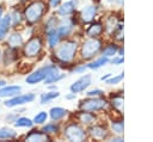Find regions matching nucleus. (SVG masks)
I'll list each match as a JSON object with an SVG mask.
<instances>
[{"label": "nucleus", "mask_w": 153, "mask_h": 142, "mask_svg": "<svg viewBox=\"0 0 153 142\" xmlns=\"http://www.w3.org/2000/svg\"><path fill=\"white\" fill-rule=\"evenodd\" d=\"M6 119H7L10 123H13V122L17 119V113H11L10 116H7V117H6Z\"/></svg>", "instance_id": "43"}, {"label": "nucleus", "mask_w": 153, "mask_h": 142, "mask_svg": "<svg viewBox=\"0 0 153 142\" xmlns=\"http://www.w3.org/2000/svg\"><path fill=\"white\" fill-rule=\"evenodd\" d=\"M109 104L111 105V107H114L115 110H117L118 112L123 111V106H124V98L123 94L121 92H116L114 94L110 95V100Z\"/></svg>", "instance_id": "15"}, {"label": "nucleus", "mask_w": 153, "mask_h": 142, "mask_svg": "<svg viewBox=\"0 0 153 142\" xmlns=\"http://www.w3.org/2000/svg\"><path fill=\"white\" fill-rule=\"evenodd\" d=\"M1 16H2V7L0 6V19H1Z\"/></svg>", "instance_id": "47"}, {"label": "nucleus", "mask_w": 153, "mask_h": 142, "mask_svg": "<svg viewBox=\"0 0 153 142\" xmlns=\"http://www.w3.org/2000/svg\"><path fill=\"white\" fill-rule=\"evenodd\" d=\"M0 58H1V51H0Z\"/></svg>", "instance_id": "49"}, {"label": "nucleus", "mask_w": 153, "mask_h": 142, "mask_svg": "<svg viewBox=\"0 0 153 142\" xmlns=\"http://www.w3.org/2000/svg\"><path fill=\"white\" fill-rule=\"evenodd\" d=\"M110 62L115 66H120L124 62V56H121V55H115L114 57L110 58Z\"/></svg>", "instance_id": "38"}, {"label": "nucleus", "mask_w": 153, "mask_h": 142, "mask_svg": "<svg viewBox=\"0 0 153 142\" xmlns=\"http://www.w3.org/2000/svg\"><path fill=\"white\" fill-rule=\"evenodd\" d=\"M35 100V94L33 93H26V94H17L13 95L11 99L5 101V106L7 107H14V106H20L27 103H31Z\"/></svg>", "instance_id": "10"}, {"label": "nucleus", "mask_w": 153, "mask_h": 142, "mask_svg": "<svg viewBox=\"0 0 153 142\" xmlns=\"http://www.w3.org/2000/svg\"><path fill=\"white\" fill-rule=\"evenodd\" d=\"M78 7V1L76 0H68L66 2H62L57 6V14L61 17L66 16H72Z\"/></svg>", "instance_id": "13"}, {"label": "nucleus", "mask_w": 153, "mask_h": 142, "mask_svg": "<svg viewBox=\"0 0 153 142\" xmlns=\"http://www.w3.org/2000/svg\"><path fill=\"white\" fill-rule=\"evenodd\" d=\"M102 48H103V41L99 39V37H88L81 44L80 56L85 61H91L98 54H100Z\"/></svg>", "instance_id": "2"}, {"label": "nucleus", "mask_w": 153, "mask_h": 142, "mask_svg": "<svg viewBox=\"0 0 153 142\" xmlns=\"http://www.w3.org/2000/svg\"><path fill=\"white\" fill-rule=\"evenodd\" d=\"M47 42H48L49 48H51V49H54L55 47L59 45V43L61 42V37H60V35L57 33L56 30L47 32Z\"/></svg>", "instance_id": "25"}, {"label": "nucleus", "mask_w": 153, "mask_h": 142, "mask_svg": "<svg viewBox=\"0 0 153 142\" xmlns=\"http://www.w3.org/2000/svg\"><path fill=\"white\" fill-rule=\"evenodd\" d=\"M121 19H118L115 14H110V16H108L106 18H105V21H104V31L108 33V35H112V32L115 31V29H116V26H117V24H118V21H120Z\"/></svg>", "instance_id": "17"}, {"label": "nucleus", "mask_w": 153, "mask_h": 142, "mask_svg": "<svg viewBox=\"0 0 153 142\" xmlns=\"http://www.w3.org/2000/svg\"><path fill=\"white\" fill-rule=\"evenodd\" d=\"M118 44L116 42H110L108 43L106 45H104L100 50V55L102 56H105L108 58H111L114 57L115 55H117V51H118Z\"/></svg>", "instance_id": "19"}, {"label": "nucleus", "mask_w": 153, "mask_h": 142, "mask_svg": "<svg viewBox=\"0 0 153 142\" xmlns=\"http://www.w3.org/2000/svg\"><path fill=\"white\" fill-rule=\"evenodd\" d=\"M108 4H115L117 5L118 7H122L123 6V0H105Z\"/></svg>", "instance_id": "40"}, {"label": "nucleus", "mask_w": 153, "mask_h": 142, "mask_svg": "<svg viewBox=\"0 0 153 142\" xmlns=\"http://www.w3.org/2000/svg\"><path fill=\"white\" fill-rule=\"evenodd\" d=\"M42 47H43V43H42V39L37 36H33L32 38H30L26 44L24 45V55L26 57H35V56H38L41 50H42Z\"/></svg>", "instance_id": "8"}, {"label": "nucleus", "mask_w": 153, "mask_h": 142, "mask_svg": "<svg viewBox=\"0 0 153 142\" xmlns=\"http://www.w3.org/2000/svg\"><path fill=\"white\" fill-rule=\"evenodd\" d=\"M42 131L47 135H50V134H57L60 131V125L56 124V123H48L45 125H43L42 128Z\"/></svg>", "instance_id": "32"}, {"label": "nucleus", "mask_w": 153, "mask_h": 142, "mask_svg": "<svg viewBox=\"0 0 153 142\" xmlns=\"http://www.w3.org/2000/svg\"><path fill=\"white\" fill-rule=\"evenodd\" d=\"M16 136H17V132L12 129H8V128H1L0 129V140L14 138Z\"/></svg>", "instance_id": "33"}, {"label": "nucleus", "mask_w": 153, "mask_h": 142, "mask_svg": "<svg viewBox=\"0 0 153 142\" xmlns=\"http://www.w3.org/2000/svg\"><path fill=\"white\" fill-rule=\"evenodd\" d=\"M20 91H22V87L20 86H5V87L0 88V98L17 95Z\"/></svg>", "instance_id": "24"}, {"label": "nucleus", "mask_w": 153, "mask_h": 142, "mask_svg": "<svg viewBox=\"0 0 153 142\" xmlns=\"http://www.w3.org/2000/svg\"><path fill=\"white\" fill-rule=\"evenodd\" d=\"M110 131L114 135H120L123 136L124 132V123L123 119H114L110 122Z\"/></svg>", "instance_id": "22"}, {"label": "nucleus", "mask_w": 153, "mask_h": 142, "mask_svg": "<svg viewBox=\"0 0 153 142\" xmlns=\"http://www.w3.org/2000/svg\"><path fill=\"white\" fill-rule=\"evenodd\" d=\"M88 134L94 140H105L109 137V130L102 124H92L88 129Z\"/></svg>", "instance_id": "12"}, {"label": "nucleus", "mask_w": 153, "mask_h": 142, "mask_svg": "<svg viewBox=\"0 0 153 142\" xmlns=\"http://www.w3.org/2000/svg\"><path fill=\"white\" fill-rule=\"evenodd\" d=\"M57 24H59V18H57L56 16H50V17H48V19H47V21H45V24H44L45 32L56 30Z\"/></svg>", "instance_id": "29"}, {"label": "nucleus", "mask_w": 153, "mask_h": 142, "mask_svg": "<svg viewBox=\"0 0 153 142\" xmlns=\"http://www.w3.org/2000/svg\"><path fill=\"white\" fill-rule=\"evenodd\" d=\"M74 26H75L74 19L72 17H69V16H66V17H62L61 19H59V24H57L56 31L60 35L61 39L68 37L72 33V31L74 30Z\"/></svg>", "instance_id": "7"}, {"label": "nucleus", "mask_w": 153, "mask_h": 142, "mask_svg": "<svg viewBox=\"0 0 153 142\" xmlns=\"http://www.w3.org/2000/svg\"><path fill=\"white\" fill-rule=\"evenodd\" d=\"M59 97H60V92L57 89H51L49 92L42 93L39 97V101H41V104H47V103H49V101H51Z\"/></svg>", "instance_id": "26"}, {"label": "nucleus", "mask_w": 153, "mask_h": 142, "mask_svg": "<svg viewBox=\"0 0 153 142\" xmlns=\"http://www.w3.org/2000/svg\"><path fill=\"white\" fill-rule=\"evenodd\" d=\"M61 1H62V0H49V4H50V6H51L53 8H56V7L61 4Z\"/></svg>", "instance_id": "42"}, {"label": "nucleus", "mask_w": 153, "mask_h": 142, "mask_svg": "<svg viewBox=\"0 0 153 142\" xmlns=\"http://www.w3.org/2000/svg\"><path fill=\"white\" fill-rule=\"evenodd\" d=\"M75 98H76V93H73V92H71L69 94L66 95V99H67V100H73V99H75Z\"/></svg>", "instance_id": "44"}, {"label": "nucleus", "mask_w": 153, "mask_h": 142, "mask_svg": "<svg viewBox=\"0 0 153 142\" xmlns=\"http://www.w3.org/2000/svg\"><path fill=\"white\" fill-rule=\"evenodd\" d=\"M45 11H47L45 4L43 1H41V0H37V1L31 2L25 8L24 17H25V19H26L29 25H33V24L38 23L43 18Z\"/></svg>", "instance_id": "3"}, {"label": "nucleus", "mask_w": 153, "mask_h": 142, "mask_svg": "<svg viewBox=\"0 0 153 142\" xmlns=\"http://www.w3.org/2000/svg\"><path fill=\"white\" fill-rule=\"evenodd\" d=\"M109 141H111V142H121V141H124V138H123V136H120V135H115L114 137H111V138H108Z\"/></svg>", "instance_id": "41"}, {"label": "nucleus", "mask_w": 153, "mask_h": 142, "mask_svg": "<svg viewBox=\"0 0 153 142\" xmlns=\"http://www.w3.org/2000/svg\"><path fill=\"white\" fill-rule=\"evenodd\" d=\"M109 62H110V58H108V57L100 55V57L96 58L94 61H91V62L86 63V67H87V69H93V70H96V69H99V68L104 67V66L108 64Z\"/></svg>", "instance_id": "21"}, {"label": "nucleus", "mask_w": 153, "mask_h": 142, "mask_svg": "<svg viewBox=\"0 0 153 142\" xmlns=\"http://www.w3.org/2000/svg\"><path fill=\"white\" fill-rule=\"evenodd\" d=\"M10 16H11V23H12L13 26L19 25V24L22 23V14H20V12L13 11L12 14H10Z\"/></svg>", "instance_id": "36"}, {"label": "nucleus", "mask_w": 153, "mask_h": 142, "mask_svg": "<svg viewBox=\"0 0 153 142\" xmlns=\"http://www.w3.org/2000/svg\"><path fill=\"white\" fill-rule=\"evenodd\" d=\"M50 85H51V84H50ZM49 88H50V89H57V86H56V85H51V86H49Z\"/></svg>", "instance_id": "46"}, {"label": "nucleus", "mask_w": 153, "mask_h": 142, "mask_svg": "<svg viewBox=\"0 0 153 142\" xmlns=\"http://www.w3.org/2000/svg\"><path fill=\"white\" fill-rule=\"evenodd\" d=\"M124 78V73L121 72L120 74H116V75H111L109 79L105 80V84L106 85H117V84H121V81L123 80Z\"/></svg>", "instance_id": "34"}, {"label": "nucleus", "mask_w": 153, "mask_h": 142, "mask_svg": "<svg viewBox=\"0 0 153 142\" xmlns=\"http://www.w3.org/2000/svg\"><path fill=\"white\" fill-rule=\"evenodd\" d=\"M7 43L11 48H19L23 44V36L20 33H12L7 39Z\"/></svg>", "instance_id": "28"}, {"label": "nucleus", "mask_w": 153, "mask_h": 142, "mask_svg": "<svg viewBox=\"0 0 153 142\" xmlns=\"http://www.w3.org/2000/svg\"><path fill=\"white\" fill-rule=\"evenodd\" d=\"M48 117H49V116H48V113H47L45 111H41V112H38V113L33 117L32 122L36 123V124H44V123L47 122Z\"/></svg>", "instance_id": "35"}, {"label": "nucleus", "mask_w": 153, "mask_h": 142, "mask_svg": "<svg viewBox=\"0 0 153 142\" xmlns=\"http://www.w3.org/2000/svg\"><path fill=\"white\" fill-rule=\"evenodd\" d=\"M111 75H112L111 73H106L105 75H103V76L100 78V80H102V81H105V80H106V79H109V78H110Z\"/></svg>", "instance_id": "45"}, {"label": "nucleus", "mask_w": 153, "mask_h": 142, "mask_svg": "<svg viewBox=\"0 0 153 142\" xmlns=\"http://www.w3.org/2000/svg\"><path fill=\"white\" fill-rule=\"evenodd\" d=\"M59 72V67L56 64H47L44 67H41L38 68L37 70L32 72L31 74H29L25 79V81L29 84V85H35V84H38L41 81H43L48 75L50 74H54Z\"/></svg>", "instance_id": "5"}, {"label": "nucleus", "mask_w": 153, "mask_h": 142, "mask_svg": "<svg viewBox=\"0 0 153 142\" xmlns=\"http://www.w3.org/2000/svg\"><path fill=\"white\" fill-rule=\"evenodd\" d=\"M10 26H11V16L7 14L0 19V41H2L6 37L10 30Z\"/></svg>", "instance_id": "23"}, {"label": "nucleus", "mask_w": 153, "mask_h": 142, "mask_svg": "<svg viewBox=\"0 0 153 142\" xmlns=\"http://www.w3.org/2000/svg\"><path fill=\"white\" fill-rule=\"evenodd\" d=\"M78 51V42L75 39H67L65 42H60L57 47L54 48V57L57 62L68 64L72 63L76 56Z\"/></svg>", "instance_id": "1"}, {"label": "nucleus", "mask_w": 153, "mask_h": 142, "mask_svg": "<svg viewBox=\"0 0 153 142\" xmlns=\"http://www.w3.org/2000/svg\"><path fill=\"white\" fill-rule=\"evenodd\" d=\"M66 76V74H63V73H60V72H56V73H54V74H50V75H48L43 81H44V84L45 85H50V84H56V82H59V81H61L63 78Z\"/></svg>", "instance_id": "30"}, {"label": "nucleus", "mask_w": 153, "mask_h": 142, "mask_svg": "<svg viewBox=\"0 0 153 142\" xmlns=\"http://www.w3.org/2000/svg\"><path fill=\"white\" fill-rule=\"evenodd\" d=\"M49 136L47 134H44L42 130H32L30 134H27L25 136V141H30V142H36V141H49Z\"/></svg>", "instance_id": "20"}, {"label": "nucleus", "mask_w": 153, "mask_h": 142, "mask_svg": "<svg viewBox=\"0 0 153 142\" xmlns=\"http://www.w3.org/2000/svg\"><path fill=\"white\" fill-rule=\"evenodd\" d=\"M86 69H87L86 64H82V66H78V67H75L73 70H74L75 73H80V74H81V73H84Z\"/></svg>", "instance_id": "39"}, {"label": "nucleus", "mask_w": 153, "mask_h": 142, "mask_svg": "<svg viewBox=\"0 0 153 142\" xmlns=\"http://www.w3.org/2000/svg\"><path fill=\"white\" fill-rule=\"evenodd\" d=\"M32 124H33L32 119H30L27 117H19L14 121V126H17V128H30V126H32Z\"/></svg>", "instance_id": "31"}, {"label": "nucleus", "mask_w": 153, "mask_h": 142, "mask_svg": "<svg viewBox=\"0 0 153 142\" xmlns=\"http://www.w3.org/2000/svg\"><path fill=\"white\" fill-rule=\"evenodd\" d=\"M92 84V76L90 74H85L82 76H80L78 80H75L71 86H69V91L73 93H80L84 92L85 89H87Z\"/></svg>", "instance_id": "9"}, {"label": "nucleus", "mask_w": 153, "mask_h": 142, "mask_svg": "<svg viewBox=\"0 0 153 142\" xmlns=\"http://www.w3.org/2000/svg\"><path fill=\"white\" fill-rule=\"evenodd\" d=\"M87 97H104V91L100 88H93L86 92Z\"/></svg>", "instance_id": "37"}, {"label": "nucleus", "mask_w": 153, "mask_h": 142, "mask_svg": "<svg viewBox=\"0 0 153 142\" xmlns=\"http://www.w3.org/2000/svg\"><path fill=\"white\" fill-rule=\"evenodd\" d=\"M97 14H98V6L97 5L84 6L80 11V20L82 23H91L96 19Z\"/></svg>", "instance_id": "11"}, {"label": "nucleus", "mask_w": 153, "mask_h": 142, "mask_svg": "<svg viewBox=\"0 0 153 142\" xmlns=\"http://www.w3.org/2000/svg\"><path fill=\"white\" fill-rule=\"evenodd\" d=\"M67 115H68V110H66L61 106H54L49 110L48 116L51 118L53 122H59V121H62Z\"/></svg>", "instance_id": "16"}, {"label": "nucleus", "mask_w": 153, "mask_h": 142, "mask_svg": "<svg viewBox=\"0 0 153 142\" xmlns=\"http://www.w3.org/2000/svg\"><path fill=\"white\" fill-rule=\"evenodd\" d=\"M63 136L71 142H80L86 138V131L81 125L71 123L63 129Z\"/></svg>", "instance_id": "6"}, {"label": "nucleus", "mask_w": 153, "mask_h": 142, "mask_svg": "<svg viewBox=\"0 0 153 142\" xmlns=\"http://www.w3.org/2000/svg\"><path fill=\"white\" fill-rule=\"evenodd\" d=\"M5 85V81L4 80H0V86H4Z\"/></svg>", "instance_id": "48"}, {"label": "nucleus", "mask_w": 153, "mask_h": 142, "mask_svg": "<svg viewBox=\"0 0 153 142\" xmlns=\"http://www.w3.org/2000/svg\"><path fill=\"white\" fill-rule=\"evenodd\" d=\"M85 32L88 37H99L104 32V25L102 21H91Z\"/></svg>", "instance_id": "14"}, {"label": "nucleus", "mask_w": 153, "mask_h": 142, "mask_svg": "<svg viewBox=\"0 0 153 142\" xmlns=\"http://www.w3.org/2000/svg\"><path fill=\"white\" fill-rule=\"evenodd\" d=\"M78 121L84 124V125H92L97 122V117L94 116L93 112H88V111H81L78 115Z\"/></svg>", "instance_id": "18"}, {"label": "nucleus", "mask_w": 153, "mask_h": 142, "mask_svg": "<svg viewBox=\"0 0 153 142\" xmlns=\"http://www.w3.org/2000/svg\"><path fill=\"white\" fill-rule=\"evenodd\" d=\"M123 30H124V24H123V20L121 19L120 21H118V24H117V26H116V29H115V31L112 32V38L115 39V42H122L123 41V38H124V32H123Z\"/></svg>", "instance_id": "27"}, {"label": "nucleus", "mask_w": 153, "mask_h": 142, "mask_svg": "<svg viewBox=\"0 0 153 142\" xmlns=\"http://www.w3.org/2000/svg\"><path fill=\"white\" fill-rule=\"evenodd\" d=\"M108 106H109V101L103 97H87V99L81 100L79 104V109L81 111H88V112L103 111Z\"/></svg>", "instance_id": "4"}]
</instances>
